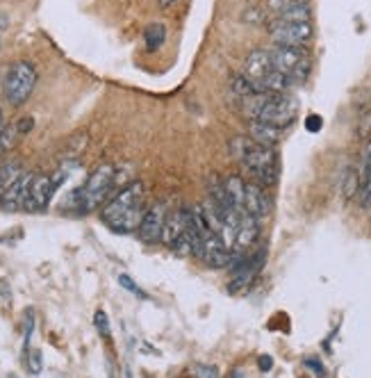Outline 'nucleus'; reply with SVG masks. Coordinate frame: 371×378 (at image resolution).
Returning <instances> with one entry per match:
<instances>
[{"label":"nucleus","mask_w":371,"mask_h":378,"mask_svg":"<svg viewBox=\"0 0 371 378\" xmlns=\"http://www.w3.org/2000/svg\"><path fill=\"white\" fill-rule=\"evenodd\" d=\"M146 214V189L144 183L135 180V183L126 185L121 192L112 199L100 212V219L105 221L109 230L121 235L135 233Z\"/></svg>","instance_id":"nucleus-1"},{"label":"nucleus","mask_w":371,"mask_h":378,"mask_svg":"<svg viewBox=\"0 0 371 378\" xmlns=\"http://www.w3.org/2000/svg\"><path fill=\"white\" fill-rule=\"evenodd\" d=\"M230 156L253 176V183L271 187L278 180V156H275V151L269 146L255 144L248 135H237L230 142Z\"/></svg>","instance_id":"nucleus-2"},{"label":"nucleus","mask_w":371,"mask_h":378,"mask_svg":"<svg viewBox=\"0 0 371 378\" xmlns=\"http://www.w3.org/2000/svg\"><path fill=\"white\" fill-rule=\"evenodd\" d=\"M116 183V169L112 165H100L89 174L87 183L77 187L68 196V203L73 205L77 212H91L96 210L103 201L107 199L112 187Z\"/></svg>","instance_id":"nucleus-3"},{"label":"nucleus","mask_w":371,"mask_h":378,"mask_svg":"<svg viewBox=\"0 0 371 378\" xmlns=\"http://www.w3.org/2000/svg\"><path fill=\"white\" fill-rule=\"evenodd\" d=\"M37 87V68L32 66V62H14L7 68L5 78H3V93L10 105L19 107L25 100L30 98V93Z\"/></svg>","instance_id":"nucleus-4"},{"label":"nucleus","mask_w":371,"mask_h":378,"mask_svg":"<svg viewBox=\"0 0 371 378\" xmlns=\"http://www.w3.org/2000/svg\"><path fill=\"white\" fill-rule=\"evenodd\" d=\"M271 53V62L275 71H280L285 75H289L292 80L303 82L310 73V59L305 55L303 48L294 46H275Z\"/></svg>","instance_id":"nucleus-5"},{"label":"nucleus","mask_w":371,"mask_h":378,"mask_svg":"<svg viewBox=\"0 0 371 378\" xmlns=\"http://www.w3.org/2000/svg\"><path fill=\"white\" fill-rule=\"evenodd\" d=\"M269 37L275 46H294L303 48L312 39V25L310 23H292L273 19L269 23Z\"/></svg>","instance_id":"nucleus-6"},{"label":"nucleus","mask_w":371,"mask_h":378,"mask_svg":"<svg viewBox=\"0 0 371 378\" xmlns=\"http://www.w3.org/2000/svg\"><path fill=\"white\" fill-rule=\"evenodd\" d=\"M298 112V103L294 96H287V93H273L271 100L266 103L264 109L260 112L257 121L271 123L275 128H287L289 123H294Z\"/></svg>","instance_id":"nucleus-7"},{"label":"nucleus","mask_w":371,"mask_h":378,"mask_svg":"<svg viewBox=\"0 0 371 378\" xmlns=\"http://www.w3.org/2000/svg\"><path fill=\"white\" fill-rule=\"evenodd\" d=\"M264 257H266L264 251H257L253 257H241V260L232 264V282H230L232 294H239V292H244L253 285L264 267Z\"/></svg>","instance_id":"nucleus-8"},{"label":"nucleus","mask_w":371,"mask_h":378,"mask_svg":"<svg viewBox=\"0 0 371 378\" xmlns=\"http://www.w3.org/2000/svg\"><path fill=\"white\" fill-rule=\"evenodd\" d=\"M57 192V183L53 176H32L30 183V194L28 201H25V210L30 212H44L48 208V203L53 201V196Z\"/></svg>","instance_id":"nucleus-9"},{"label":"nucleus","mask_w":371,"mask_h":378,"mask_svg":"<svg viewBox=\"0 0 371 378\" xmlns=\"http://www.w3.org/2000/svg\"><path fill=\"white\" fill-rule=\"evenodd\" d=\"M164 221H167V205L164 203L153 205V208L146 210L139 228H137V237L144 244H158L164 233Z\"/></svg>","instance_id":"nucleus-10"},{"label":"nucleus","mask_w":371,"mask_h":378,"mask_svg":"<svg viewBox=\"0 0 371 378\" xmlns=\"http://www.w3.org/2000/svg\"><path fill=\"white\" fill-rule=\"evenodd\" d=\"M244 212L255 217L257 221L266 219L271 214V196L266 194V187L257 183H246V194H244Z\"/></svg>","instance_id":"nucleus-11"},{"label":"nucleus","mask_w":371,"mask_h":378,"mask_svg":"<svg viewBox=\"0 0 371 378\" xmlns=\"http://www.w3.org/2000/svg\"><path fill=\"white\" fill-rule=\"evenodd\" d=\"M201 260L208 264V267L221 269V267H228V264L232 262V251L223 244V239L217 233H210L203 242Z\"/></svg>","instance_id":"nucleus-12"},{"label":"nucleus","mask_w":371,"mask_h":378,"mask_svg":"<svg viewBox=\"0 0 371 378\" xmlns=\"http://www.w3.org/2000/svg\"><path fill=\"white\" fill-rule=\"evenodd\" d=\"M32 176L34 174H23L16 183L7 189V194L3 196V203L0 208L3 210H21L25 208V201H28V194H30V183H32Z\"/></svg>","instance_id":"nucleus-13"},{"label":"nucleus","mask_w":371,"mask_h":378,"mask_svg":"<svg viewBox=\"0 0 371 378\" xmlns=\"http://www.w3.org/2000/svg\"><path fill=\"white\" fill-rule=\"evenodd\" d=\"M260 237V226H257V219L251 214L241 212L239 226H237V235H235V248L237 251H248Z\"/></svg>","instance_id":"nucleus-14"},{"label":"nucleus","mask_w":371,"mask_h":378,"mask_svg":"<svg viewBox=\"0 0 371 378\" xmlns=\"http://www.w3.org/2000/svg\"><path fill=\"white\" fill-rule=\"evenodd\" d=\"M248 137H251L255 144L275 149L282 139V128H275L264 121H248Z\"/></svg>","instance_id":"nucleus-15"},{"label":"nucleus","mask_w":371,"mask_h":378,"mask_svg":"<svg viewBox=\"0 0 371 378\" xmlns=\"http://www.w3.org/2000/svg\"><path fill=\"white\" fill-rule=\"evenodd\" d=\"M269 71H273V62H271L269 50H253V53H248L246 62H244V73L248 75V78L262 80Z\"/></svg>","instance_id":"nucleus-16"},{"label":"nucleus","mask_w":371,"mask_h":378,"mask_svg":"<svg viewBox=\"0 0 371 378\" xmlns=\"http://www.w3.org/2000/svg\"><path fill=\"white\" fill-rule=\"evenodd\" d=\"M183 235H185V210L167 212V221H164L162 242L167 244V246H174Z\"/></svg>","instance_id":"nucleus-17"},{"label":"nucleus","mask_w":371,"mask_h":378,"mask_svg":"<svg viewBox=\"0 0 371 378\" xmlns=\"http://www.w3.org/2000/svg\"><path fill=\"white\" fill-rule=\"evenodd\" d=\"M223 185H226V192L230 196L232 205L237 210L244 212V194H246V180L241 176H230V178H223Z\"/></svg>","instance_id":"nucleus-18"},{"label":"nucleus","mask_w":371,"mask_h":378,"mask_svg":"<svg viewBox=\"0 0 371 378\" xmlns=\"http://www.w3.org/2000/svg\"><path fill=\"white\" fill-rule=\"evenodd\" d=\"M21 176H23V169L19 162H7V165L0 167V203H3V196L7 194V189H10Z\"/></svg>","instance_id":"nucleus-19"},{"label":"nucleus","mask_w":371,"mask_h":378,"mask_svg":"<svg viewBox=\"0 0 371 378\" xmlns=\"http://www.w3.org/2000/svg\"><path fill=\"white\" fill-rule=\"evenodd\" d=\"M144 41H146V48H149L151 53H153V50L162 48V44L167 41V28H164V23H151V25H146Z\"/></svg>","instance_id":"nucleus-20"},{"label":"nucleus","mask_w":371,"mask_h":378,"mask_svg":"<svg viewBox=\"0 0 371 378\" xmlns=\"http://www.w3.org/2000/svg\"><path fill=\"white\" fill-rule=\"evenodd\" d=\"M310 5H303V3H292L287 10H285L278 19L280 21H292V23H310Z\"/></svg>","instance_id":"nucleus-21"},{"label":"nucleus","mask_w":371,"mask_h":378,"mask_svg":"<svg viewBox=\"0 0 371 378\" xmlns=\"http://www.w3.org/2000/svg\"><path fill=\"white\" fill-rule=\"evenodd\" d=\"M362 185V180H360V171L358 169H349L347 174H344V183H342V194H344V199H353V196L358 194V189Z\"/></svg>","instance_id":"nucleus-22"},{"label":"nucleus","mask_w":371,"mask_h":378,"mask_svg":"<svg viewBox=\"0 0 371 378\" xmlns=\"http://www.w3.org/2000/svg\"><path fill=\"white\" fill-rule=\"evenodd\" d=\"M19 137H21V133L16 126L3 128V133H0V156H5L7 151H12L16 146V142H19Z\"/></svg>","instance_id":"nucleus-23"},{"label":"nucleus","mask_w":371,"mask_h":378,"mask_svg":"<svg viewBox=\"0 0 371 378\" xmlns=\"http://www.w3.org/2000/svg\"><path fill=\"white\" fill-rule=\"evenodd\" d=\"M28 369H30L32 376H39L41 369H44V356H41L39 349L28 351Z\"/></svg>","instance_id":"nucleus-24"},{"label":"nucleus","mask_w":371,"mask_h":378,"mask_svg":"<svg viewBox=\"0 0 371 378\" xmlns=\"http://www.w3.org/2000/svg\"><path fill=\"white\" fill-rule=\"evenodd\" d=\"M93 324H96V328H98V333L103 335V338L109 340L112 331H109V319H107V315L103 312V310H98L96 317H93Z\"/></svg>","instance_id":"nucleus-25"},{"label":"nucleus","mask_w":371,"mask_h":378,"mask_svg":"<svg viewBox=\"0 0 371 378\" xmlns=\"http://www.w3.org/2000/svg\"><path fill=\"white\" fill-rule=\"evenodd\" d=\"M264 19V12L260 10V7H248V10L241 14V21L248 23V25H257V23H262Z\"/></svg>","instance_id":"nucleus-26"},{"label":"nucleus","mask_w":371,"mask_h":378,"mask_svg":"<svg viewBox=\"0 0 371 378\" xmlns=\"http://www.w3.org/2000/svg\"><path fill=\"white\" fill-rule=\"evenodd\" d=\"M119 282H121V287H126L128 292H132V294H137L139 298H149V294H146L144 289L137 287L135 282H132V278H130V276H126V273H121V276H119Z\"/></svg>","instance_id":"nucleus-27"},{"label":"nucleus","mask_w":371,"mask_h":378,"mask_svg":"<svg viewBox=\"0 0 371 378\" xmlns=\"http://www.w3.org/2000/svg\"><path fill=\"white\" fill-rule=\"evenodd\" d=\"M289 5H292V0H266V3H264L266 12H273L275 16H280Z\"/></svg>","instance_id":"nucleus-28"},{"label":"nucleus","mask_w":371,"mask_h":378,"mask_svg":"<svg viewBox=\"0 0 371 378\" xmlns=\"http://www.w3.org/2000/svg\"><path fill=\"white\" fill-rule=\"evenodd\" d=\"M371 174V142L365 146V153H362V169H360V180L367 178Z\"/></svg>","instance_id":"nucleus-29"},{"label":"nucleus","mask_w":371,"mask_h":378,"mask_svg":"<svg viewBox=\"0 0 371 378\" xmlns=\"http://www.w3.org/2000/svg\"><path fill=\"white\" fill-rule=\"evenodd\" d=\"M324 128V119L319 116V114H310L308 119H305V130L308 133H319Z\"/></svg>","instance_id":"nucleus-30"},{"label":"nucleus","mask_w":371,"mask_h":378,"mask_svg":"<svg viewBox=\"0 0 371 378\" xmlns=\"http://www.w3.org/2000/svg\"><path fill=\"white\" fill-rule=\"evenodd\" d=\"M32 126H34V121H32L30 116H28V119H21V121L16 123V128H19V133H21V135H25L28 130H32Z\"/></svg>","instance_id":"nucleus-31"},{"label":"nucleus","mask_w":371,"mask_h":378,"mask_svg":"<svg viewBox=\"0 0 371 378\" xmlns=\"http://www.w3.org/2000/svg\"><path fill=\"white\" fill-rule=\"evenodd\" d=\"M257 365H260L262 372H269V369L273 367V360H271L269 356H262L260 360H257Z\"/></svg>","instance_id":"nucleus-32"},{"label":"nucleus","mask_w":371,"mask_h":378,"mask_svg":"<svg viewBox=\"0 0 371 378\" xmlns=\"http://www.w3.org/2000/svg\"><path fill=\"white\" fill-rule=\"evenodd\" d=\"M305 365H308V367H312L317 376H324V374H326V372H324V365H319L317 360H305Z\"/></svg>","instance_id":"nucleus-33"},{"label":"nucleus","mask_w":371,"mask_h":378,"mask_svg":"<svg viewBox=\"0 0 371 378\" xmlns=\"http://www.w3.org/2000/svg\"><path fill=\"white\" fill-rule=\"evenodd\" d=\"M178 3V0H158V5L162 7V10H169V7H174Z\"/></svg>","instance_id":"nucleus-34"},{"label":"nucleus","mask_w":371,"mask_h":378,"mask_svg":"<svg viewBox=\"0 0 371 378\" xmlns=\"http://www.w3.org/2000/svg\"><path fill=\"white\" fill-rule=\"evenodd\" d=\"M7 25H10V19H7V14L0 12V32L7 30Z\"/></svg>","instance_id":"nucleus-35"},{"label":"nucleus","mask_w":371,"mask_h":378,"mask_svg":"<svg viewBox=\"0 0 371 378\" xmlns=\"http://www.w3.org/2000/svg\"><path fill=\"white\" fill-rule=\"evenodd\" d=\"M201 372H203L205 378H217V374H214V369H205V367H203Z\"/></svg>","instance_id":"nucleus-36"},{"label":"nucleus","mask_w":371,"mask_h":378,"mask_svg":"<svg viewBox=\"0 0 371 378\" xmlns=\"http://www.w3.org/2000/svg\"><path fill=\"white\" fill-rule=\"evenodd\" d=\"M292 3H303V5H310V0H292Z\"/></svg>","instance_id":"nucleus-37"},{"label":"nucleus","mask_w":371,"mask_h":378,"mask_svg":"<svg viewBox=\"0 0 371 378\" xmlns=\"http://www.w3.org/2000/svg\"><path fill=\"white\" fill-rule=\"evenodd\" d=\"M0 133H3V112H0Z\"/></svg>","instance_id":"nucleus-38"},{"label":"nucleus","mask_w":371,"mask_h":378,"mask_svg":"<svg viewBox=\"0 0 371 378\" xmlns=\"http://www.w3.org/2000/svg\"><path fill=\"white\" fill-rule=\"evenodd\" d=\"M7 378H19V376H14V374H10V376H7Z\"/></svg>","instance_id":"nucleus-39"},{"label":"nucleus","mask_w":371,"mask_h":378,"mask_svg":"<svg viewBox=\"0 0 371 378\" xmlns=\"http://www.w3.org/2000/svg\"><path fill=\"white\" fill-rule=\"evenodd\" d=\"M189 378H192V376H189Z\"/></svg>","instance_id":"nucleus-40"}]
</instances>
